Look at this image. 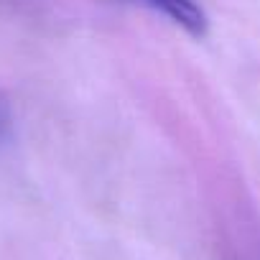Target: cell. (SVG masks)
I'll return each instance as SVG.
<instances>
[{"instance_id":"6da1fadb","label":"cell","mask_w":260,"mask_h":260,"mask_svg":"<svg viewBox=\"0 0 260 260\" xmlns=\"http://www.w3.org/2000/svg\"><path fill=\"white\" fill-rule=\"evenodd\" d=\"M153 11L164 13L171 23L181 26L191 36H204L207 31V16L194 0H143Z\"/></svg>"}]
</instances>
